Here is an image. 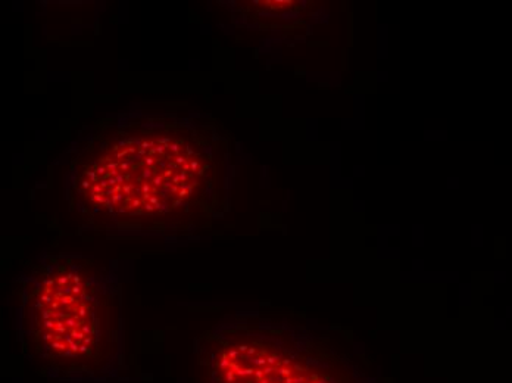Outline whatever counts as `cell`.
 <instances>
[{
    "label": "cell",
    "instance_id": "6da1fadb",
    "mask_svg": "<svg viewBox=\"0 0 512 383\" xmlns=\"http://www.w3.org/2000/svg\"><path fill=\"white\" fill-rule=\"evenodd\" d=\"M217 182L208 133L190 124L118 126L77 167V196L95 219L162 227L205 219Z\"/></svg>",
    "mask_w": 512,
    "mask_h": 383
},
{
    "label": "cell",
    "instance_id": "7a4b0ae2",
    "mask_svg": "<svg viewBox=\"0 0 512 383\" xmlns=\"http://www.w3.org/2000/svg\"><path fill=\"white\" fill-rule=\"evenodd\" d=\"M21 328L31 363L53 378L96 383L120 369L117 289L90 261L52 258L31 274L21 304Z\"/></svg>",
    "mask_w": 512,
    "mask_h": 383
}]
</instances>
